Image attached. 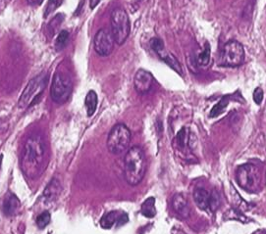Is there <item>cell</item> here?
I'll return each mask as SVG.
<instances>
[{
  "label": "cell",
  "mask_w": 266,
  "mask_h": 234,
  "mask_svg": "<svg viewBox=\"0 0 266 234\" xmlns=\"http://www.w3.org/2000/svg\"><path fill=\"white\" fill-rule=\"evenodd\" d=\"M45 157V144L39 135H33L26 141L21 168L27 177L36 178L41 173Z\"/></svg>",
  "instance_id": "1"
},
{
  "label": "cell",
  "mask_w": 266,
  "mask_h": 234,
  "mask_svg": "<svg viewBox=\"0 0 266 234\" xmlns=\"http://www.w3.org/2000/svg\"><path fill=\"white\" fill-rule=\"evenodd\" d=\"M147 167V157L142 148L133 146L128 149L124 158V173L128 185H139L144 177Z\"/></svg>",
  "instance_id": "2"
},
{
  "label": "cell",
  "mask_w": 266,
  "mask_h": 234,
  "mask_svg": "<svg viewBox=\"0 0 266 234\" xmlns=\"http://www.w3.org/2000/svg\"><path fill=\"white\" fill-rule=\"evenodd\" d=\"M49 83V74L41 73L32 79L19 99V107L21 109H29L38 103L43 91Z\"/></svg>",
  "instance_id": "3"
},
{
  "label": "cell",
  "mask_w": 266,
  "mask_h": 234,
  "mask_svg": "<svg viewBox=\"0 0 266 234\" xmlns=\"http://www.w3.org/2000/svg\"><path fill=\"white\" fill-rule=\"evenodd\" d=\"M236 180L244 190L254 193L260 189L261 173L259 169L253 164H245L238 167L236 172Z\"/></svg>",
  "instance_id": "4"
},
{
  "label": "cell",
  "mask_w": 266,
  "mask_h": 234,
  "mask_svg": "<svg viewBox=\"0 0 266 234\" xmlns=\"http://www.w3.org/2000/svg\"><path fill=\"white\" fill-rule=\"evenodd\" d=\"M132 134L126 124L117 123L110 129L106 145L110 153L119 155L127 150L131 143Z\"/></svg>",
  "instance_id": "5"
},
{
  "label": "cell",
  "mask_w": 266,
  "mask_h": 234,
  "mask_svg": "<svg viewBox=\"0 0 266 234\" xmlns=\"http://www.w3.org/2000/svg\"><path fill=\"white\" fill-rule=\"evenodd\" d=\"M111 34L114 38L115 43L118 45H123L130 35L131 25L127 12L121 8H114L110 16Z\"/></svg>",
  "instance_id": "6"
},
{
  "label": "cell",
  "mask_w": 266,
  "mask_h": 234,
  "mask_svg": "<svg viewBox=\"0 0 266 234\" xmlns=\"http://www.w3.org/2000/svg\"><path fill=\"white\" fill-rule=\"evenodd\" d=\"M73 84L71 77L63 72H56L53 75L51 87V96L56 104L66 103L72 93Z\"/></svg>",
  "instance_id": "7"
},
{
  "label": "cell",
  "mask_w": 266,
  "mask_h": 234,
  "mask_svg": "<svg viewBox=\"0 0 266 234\" xmlns=\"http://www.w3.org/2000/svg\"><path fill=\"white\" fill-rule=\"evenodd\" d=\"M245 61V49L237 40H230L224 46L220 56V65L224 67H239Z\"/></svg>",
  "instance_id": "8"
},
{
  "label": "cell",
  "mask_w": 266,
  "mask_h": 234,
  "mask_svg": "<svg viewBox=\"0 0 266 234\" xmlns=\"http://www.w3.org/2000/svg\"><path fill=\"white\" fill-rule=\"evenodd\" d=\"M115 40L111 32L106 29H101L93 37L94 51L102 57L109 56L114 49Z\"/></svg>",
  "instance_id": "9"
},
{
  "label": "cell",
  "mask_w": 266,
  "mask_h": 234,
  "mask_svg": "<svg viewBox=\"0 0 266 234\" xmlns=\"http://www.w3.org/2000/svg\"><path fill=\"white\" fill-rule=\"evenodd\" d=\"M154 83V77L150 72L140 69L134 77V87L136 91L140 94H147L152 90Z\"/></svg>",
  "instance_id": "10"
},
{
  "label": "cell",
  "mask_w": 266,
  "mask_h": 234,
  "mask_svg": "<svg viewBox=\"0 0 266 234\" xmlns=\"http://www.w3.org/2000/svg\"><path fill=\"white\" fill-rule=\"evenodd\" d=\"M172 207L178 216L184 220L190 217V205L182 194H176L172 200Z\"/></svg>",
  "instance_id": "11"
},
{
  "label": "cell",
  "mask_w": 266,
  "mask_h": 234,
  "mask_svg": "<svg viewBox=\"0 0 266 234\" xmlns=\"http://www.w3.org/2000/svg\"><path fill=\"white\" fill-rule=\"evenodd\" d=\"M20 206L21 204L19 199L11 192H8V194L4 198L2 210L6 216H14L20 209Z\"/></svg>",
  "instance_id": "12"
},
{
  "label": "cell",
  "mask_w": 266,
  "mask_h": 234,
  "mask_svg": "<svg viewBox=\"0 0 266 234\" xmlns=\"http://www.w3.org/2000/svg\"><path fill=\"white\" fill-rule=\"evenodd\" d=\"M194 200L197 206L203 211L209 209L210 202V193L204 188H197L194 191Z\"/></svg>",
  "instance_id": "13"
},
{
  "label": "cell",
  "mask_w": 266,
  "mask_h": 234,
  "mask_svg": "<svg viewBox=\"0 0 266 234\" xmlns=\"http://www.w3.org/2000/svg\"><path fill=\"white\" fill-rule=\"evenodd\" d=\"M61 190H62V187H61L60 183L57 179L53 178L43 191V195H42L43 199L45 200L46 203L52 202L59 196Z\"/></svg>",
  "instance_id": "14"
},
{
  "label": "cell",
  "mask_w": 266,
  "mask_h": 234,
  "mask_svg": "<svg viewBox=\"0 0 266 234\" xmlns=\"http://www.w3.org/2000/svg\"><path fill=\"white\" fill-rule=\"evenodd\" d=\"M157 55H158L159 58L162 59L170 68H172L175 72H177L178 74H183L182 66H181V64H180L177 59H176V57H174L172 54L168 53V52L165 50V48L163 50H161L160 52H158Z\"/></svg>",
  "instance_id": "15"
},
{
  "label": "cell",
  "mask_w": 266,
  "mask_h": 234,
  "mask_svg": "<svg viewBox=\"0 0 266 234\" xmlns=\"http://www.w3.org/2000/svg\"><path fill=\"white\" fill-rule=\"evenodd\" d=\"M121 214L122 213L119 211L107 212L101 220V226L104 229H110L111 227H113L114 224L117 225Z\"/></svg>",
  "instance_id": "16"
},
{
  "label": "cell",
  "mask_w": 266,
  "mask_h": 234,
  "mask_svg": "<svg viewBox=\"0 0 266 234\" xmlns=\"http://www.w3.org/2000/svg\"><path fill=\"white\" fill-rule=\"evenodd\" d=\"M98 101H99V99H98L96 92L93 90H89L86 96V100H85V105H86L87 113H88L89 117H91L96 111Z\"/></svg>",
  "instance_id": "17"
},
{
  "label": "cell",
  "mask_w": 266,
  "mask_h": 234,
  "mask_svg": "<svg viewBox=\"0 0 266 234\" xmlns=\"http://www.w3.org/2000/svg\"><path fill=\"white\" fill-rule=\"evenodd\" d=\"M140 213L149 218L152 219L154 218L156 215V208H155V199L153 197L148 198L142 204L140 208Z\"/></svg>",
  "instance_id": "18"
},
{
  "label": "cell",
  "mask_w": 266,
  "mask_h": 234,
  "mask_svg": "<svg viewBox=\"0 0 266 234\" xmlns=\"http://www.w3.org/2000/svg\"><path fill=\"white\" fill-rule=\"evenodd\" d=\"M69 37H70V35H69V33L67 32V31H61L59 34H58V36L56 37V39H55V43H54V48L56 51H61V50H63L65 47H66V45H67V43H68V41H69Z\"/></svg>",
  "instance_id": "19"
},
{
  "label": "cell",
  "mask_w": 266,
  "mask_h": 234,
  "mask_svg": "<svg viewBox=\"0 0 266 234\" xmlns=\"http://www.w3.org/2000/svg\"><path fill=\"white\" fill-rule=\"evenodd\" d=\"M229 98L230 96H224L223 98L220 100L219 103H217L215 106L212 108V110L210 112V117L215 118L217 116H219L222 112L224 111V109L226 108V106L229 104Z\"/></svg>",
  "instance_id": "20"
},
{
  "label": "cell",
  "mask_w": 266,
  "mask_h": 234,
  "mask_svg": "<svg viewBox=\"0 0 266 234\" xmlns=\"http://www.w3.org/2000/svg\"><path fill=\"white\" fill-rule=\"evenodd\" d=\"M63 21L64 15H62V14H57V15L51 20V22H50V24H49V27H47L49 32L51 33V37L58 31L59 27H60L61 23H62Z\"/></svg>",
  "instance_id": "21"
},
{
  "label": "cell",
  "mask_w": 266,
  "mask_h": 234,
  "mask_svg": "<svg viewBox=\"0 0 266 234\" xmlns=\"http://www.w3.org/2000/svg\"><path fill=\"white\" fill-rule=\"evenodd\" d=\"M176 139H177L178 144H179V146L182 148V149H184L185 147H187V146H189V144H190V136L188 135V133H187V129L185 128V127H183L179 133H178L177 137H176Z\"/></svg>",
  "instance_id": "22"
},
{
  "label": "cell",
  "mask_w": 266,
  "mask_h": 234,
  "mask_svg": "<svg viewBox=\"0 0 266 234\" xmlns=\"http://www.w3.org/2000/svg\"><path fill=\"white\" fill-rule=\"evenodd\" d=\"M210 62V48L207 46L204 48L203 52H201L197 58V65L201 67H205Z\"/></svg>",
  "instance_id": "23"
},
{
  "label": "cell",
  "mask_w": 266,
  "mask_h": 234,
  "mask_svg": "<svg viewBox=\"0 0 266 234\" xmlns=\"http://www.w3.org/2000/svg\"><path fill=\"white\" fill-rule=\"evenodd\" d=\"M51 221V216L50 212L44 211L37 218V225L40 229H43L46 225L50 224Z\"/></svg>",
  "instance_id": "24"
},
{
  "label": "cell",
  "mask_w": 266,
  "mask_h": 234,
  "mask_svg": "<svg viewBox=\"0 0 266 234\" xmlns=\"http://www.w3.org/2000/svg\"><path fill=\"white\" fill-rule=\"evenodd\" d=\"M63 3V0H49L46 9L44 11V16H50L51 13L54 12L61 4Z\"/></svg>",
  "instance_id": "25"
},
{
  "label": "cell",
  "mask_w": 266,
  "mask_h": 234,
  "mask_svg": "<svg viewBox=\"0 0 266 234\" xmlns=\"http://www.w3.org/2000/svg\"><path fill=\"white\" fill-rule=\"evenodd\" d=\"M220 206V197L219 194L216 190H213L212 193L210 194V202H209V209L212 212H214L219 208Z\"/></svg>",
  "instance_id": "26"
},
{
  "label": "cell",
  "mask_w": 266,
  "mask_h": 234,
  "mask_svg": "<svg viewBox=\"0 0 266 234\" xmlns=\"http://www.w3.org/2000/svg\"><path fill=\"white\" fill-rule=\"evenodd\" d=\"M151 47L157 54L161 50L164 49V43L160 38H152L151 40Z\"/></svg>",
  "instance_id": "27"
},
{
  "label": "cell",
  "mask_w": 266,
  "mask_h": 234,
  "mask_svg": "<svg viewBox=\"0 0 266 234\" xmlns=\"http://www.w3.org/2000/svg\"><path fill=\"white\" fill-rule=\"evenodd\" d=\"M254 101L256 105H260L263 101V90L260 87L255 88L254 91Z\"/></svg>",
  "instance_id": "28"
},
{
  "label": "cell",
  "mask_w": 266,
  "mask_h": 234,
  "mask_svg": "<svg viewBox=\"0 0 266 234\" xmlns=\"http://www.w3.org/2000/svg\"><path fill=\"white\" fill-rule=\"evenodd\" d=\"M27 2L32 6H38L43 2V0H27Z\"/></svg>",
  "instance_id": "29"
},
{
  "label": "cell",
  "mask_w": 266,
  "mask_h": 234,
  "mask_svg": "<svg viewBox=\"0 0 266 234\" xmlns=\"http://www.w3.org/2000/svg\"><path fill=\"white\" fill-rule=\"evenodd\" d=\"M100 2H101V0H89V7L91 9H93L94 7H96L99 5Z\"/></svg>",
  "instance_id": "30"
},
{
  "label": "cell",
  "mask_w": 266,
  "mask_h": 234,
  "mask_svg": "<svg viewBox=\"0 0 266 234\" xmlns=\"http://www.w3.org/2000/svg\"><path fill=\"white\" fill-rule=\"evenodd\" d=\"M10 0H0V10L4 9Z\"/></svg>",
  "instance_id": "31"
},
{
  "label": "cell",
  "mask_w": 266,
  "mask_h": 234,
  "mask_svg": "<svg viewBox=\"0 0 266 234\" xmlns=\"http://www.w3.org/2000/svg\"><path fill=\"white\" fill-rule=\"evenodd\" d=\"M253 234H266L265 229H257Z\"/></svg>",
  "instance_id": "32"
},
{
  "label": "cell",
  "mask_w": 266,
  "mask_h": 234,
  "mask_svg": "<svg viewBox=\"0 0 266 234\" xmlns=\"http://www.w3.org/2000/svg\"><path fill=\"white\" fill-rule=\"evenodd\" d=\"M1 162H2V155L0 156V168H1Z\"/></svg>",
  "instance_id": "33"
}]
</instances>
